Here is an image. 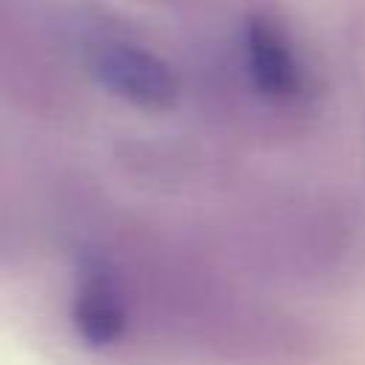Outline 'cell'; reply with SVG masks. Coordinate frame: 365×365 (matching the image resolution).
I'll return each instance as SVG.
<instances>
[{
    "label": "cell",
    "mask_w": 365,
    "mask_h": 365,
    "mask_svg": "<svg viewBox=\"0 0 365 365\" xmlns=\"http://www.w3.org/2000/svg\"><path fill=\"white\" fill-rule=\"evenodd\" d=\"M100 83L140 108H168L177 100V77L165 60L140 43L103 40L91 51Z\"/></svg>",
    "instance_id": "2"
},
{
    "label": "cell",
    "mask_w": 365,
    "mask_h": 365,
    "mask_svg": "<svg viewBox=\"0 0 365 365\" xmlns=\"http://www.w3.org/2000/svg\"><path fill=\"white\" fill-rule=\"evenodd\" d=\"M242 68L254 94L271 106L294 108L308 97V71L294 40L277 20L265 14L245 20Z\"/></svg>",
    "instance_id": "1"
}]
</instances>
